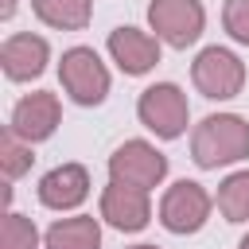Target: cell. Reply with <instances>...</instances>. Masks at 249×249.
Returning <instances> with one entry per match:
<instances>
[{"label": "cell", "mask_w": 249, "mask_h": 249, "mask_svg": "<svg viewBox=\"0 0 249 249\" xmlns=\"http://www.w3.org/2000/svg\"><path fill=\"white\" fill-rule=\"evenodd\" d=\"M58 121H62L58 97H54L51 89H35V93H27V97L16 101L8 128H12L23 144H39V140H51V136H54Z\"/></svg>", "instance_id": "8"}, {"label": "cell", "mask_w": 249, "mask_h": 249, "mask_svg": "<svg viewBox=\"0 0 249 249\" xmlns=\"http://www.w3.org/2000/svg\"><path fill=\"white\" fill-rule=\"evenodd\" d=\"M12 12H16V0H4V8H0V19H12Z\"/></svg>", "instance_id": "19"}, {"label": "cell", "mask_w": 249, "mask_h": 249, "mask_svg": "<svg viewBox=\"0 0 249 249\" xmlns=\"http://www.w3.org/2000/svg\"><path fill=\"white\" fill-rule=\"evenodd\" d=\"M210 206H214V198L206 195V187L202 183H195V179H179V183H171L167 191H163V198H160V226L167 230V233H198L202 226H206V218H210Z\"/></svg>", "instance_id": "6"}, {"label": "cell", "mask_w": 249, "mask_h": 249, "mask_svg": "<svg viewBox=\"0 0 249 249\" xmlns=\"http://www.w3.org/2000/svg\"><path fill=\"white\" fill-rule=\"evenodd\" d=\"M136 117L148 132H156L160 140H175L187 132V121H191V105H187V93L175 86V82H156L148 86L140 97H136Z\"/></svg>", "instance_id": "2"}, {"label": "cell", "mask_w": 249, "mask_h": 249, "mask_svg": "<svg viewBox=\"0 0 249 249\" xmlns=\"http://www.w3.org/2000/svg\"><path fill=\"white\" fill-rule=\"evenodd\" d=\"M218 214L226 222H249V171H233L218 183Z\"/></svg>", "instance_id": "15"}, {"label": "cell", "mask_w": 249, "mask_h": 249, "mask_svg": "<svg viewBox=\"0 0 249 249\" xmlns=\"http://www.w3.org/2000/svg\"><path fill=\"white\" fill-rule=\"evenodd\" d=\"M148 23L156 31L160 43L187 51L198 43L202 27H206V8L198 0H152L148 4Z\"/></svg>", "instance_id": "5"}, {"label": "cell", "mask_w": 249, "mask_h": 249, "mask_svg": "<svg viewBox=\"0 0 249 249\" xmlns=\"http://www.w3.org/2000/svg\"><path fill=\"white\" fill-rule=\"evenodd\" d=\"M249 156V121L237 113H210L191 132V160L202 171L237 163Z\"/></svg>", "instance_id": "1"}, {"label": "cell", "mask_w": 249, "mask_h": 249, "mask_svg": "<svg viewBox=\"0 0 249 249\" xmlns=\"http://www.w3.org/2000/svg\"><path fill=\"white\" fill-rule=\"evenodd\" d=\"M47 58H51V47L43 35H31V31H19V35H8L4 47H0V66L8 74V82H31L47 70Z\"/></svg>", "instance_id": "11"}, {"label": "cell", "mask_w": 249, "mask_h": 249, "mask_svg": "<svg viewBox=\"0 0 249 249\" xmlns=\"http://www.w3.org/2000/svg\"><path fill=\"white\" fill-rule=\"evenodd\" d=\"M31 12L54 31H82L93 19V0H31Z\"/></svg>", "instance_id": "14"}, {"label": "cell", "mask_w": 249, "mask_h": 249, "mask_svg": "<svg viewBox=\"0 0 249 249\" xmlns=\"http://www.w3.org/2000/svg\"><path fill=\"white\" fill-rule=\"evenodd\" d=\"M191 82L210 101H230L245 89V62L226 47H206L191 62Z\"/></svg>", "instance_id": "4"}, {"label": "cell", "mask_w": 249, "mask_h": 249, "mask_svg": "<svg viewBox=\"0 0 249 249\" xmlns=\"http://www.w3.org/2000/svg\"><path fill=\"white\" fill-rule=\"evenodd\" d=\"M58 82L74 105H101L109 97V70L93 47H70L58 62Z\"/></svg>", "instance_id": "3"}, {"label": "cell", "mask_w": 249, "mask_h": 249, "mask_svg": "<svg viewBox=\"0 0 249 249\" xmlns=\"http://www.w3.org/2000/svg\"><path fill=\"white\" fill-rule=\"evenodd\" d=\"M128 249H160V245H128Z\"/></svg>", "instance_id": "21"}, {"label": "cell", "mask_w": 249, "mask_h": 249, "mask_svg": "<svg viewBox=\"0 0 249 249\" xmlns=\"http://www.w3.org/2000/svg\"><path fill=\"white\" fill-rule=\"evenodd\" d=\"M237 249H249V233H245V237H241V241H237Z\"/></svg>", "instance_id": "20"}, {"label": "cell", "mask_w": 249, "mask_h": 249, "mask_svg": "<svg viewBox=\"0 0 249 249\" xmlns=\"http://www.w3.org/2000/svg\"><path fill=\"white\" fill-rule=\"evenodd\" d=\"M0 249H39V230L31 218L8 210L4 226H0Z\"/></svg>", "instance_id": "16"}, {"label": "cell", "mask_w": 249, "mask_h": 249, "mask_svg": "<svg viewBox=\"0 0 249 249\" xmlns=\"http://www.w3.org/2000/svg\"><path fill=\"white\" fill-rule=\"evenodd\" d=\"M222 27L233 43L249 47V0H226L222 8Z\"/></svg>", "instance_id": "18"}, {"label": "cell", "mask_w": 249, "mask_h": 249, "mask_svg": "<svg viewBox=\"0 0 249 249\" xmlns=\"http://www.w3.org/2000/svg\"><path fill=\"white\" fill-rule=\"evenodd\" d=\"M163 175H167V156L156 152L148 140H124L109 156V179H117V183L152 191L163 183Z\"/></svg>", "instance_id": "7"}, {"label": "cell", "mask_w": 249, "mask_h": 249, "mask_svg": "<svg viewBox=\"0 0 249 249\" xmlns=\"http://www.w3.org/2000/svg\"><path fill=\"white\" fill-rule=\"evenodd\" d=\"M31 144H23L12 128L0 136V167H4V179H19L23 171H31Z\"/></svg>", "instance_id": "17"}, {"label": "cell", "mask_w": 249, "mask_h": 249, "mask_svg": "<svg viewBox=\"0 0 249 249\" xmlns=\"http://www.w3.org/2000/svg\"><path fill=\"white\" fill-rule=\"evenodd\" d=\"M101 218H105L113 230H121V233H140V230L152 222L148 191L109 179V187L101 191Z\"/></svg>", "instance_id": "9"}, {"label": "cell", "mask_w": 249, "mask_h": 249, "mask_svg": "<svg viewBox=\"0 0 249 249\" xmlns=\"http://www.w3.org/2000/svg\"><path fill=\"white\" fill-rule=\"evenodd\" d=\"M47 249H101V222L93 214H74V218H58L47 237Z\"/></svg>", "instance_id": "13"}, {"label": "cell", "mask_w": 249, "mask_h": 249, "mask_svg": "<svg viewBox=\"0 0 249 249\" xmlns=\"http://www.w3.org/2000/svg\"><path fill=\"white\" fill-rule=\"evenodd\" d=\"M109 54L128 78H140L160 62V39L140 31V27H113L109 31Z\"/></svg>", "instance_id": "10"}, {"label": "cell", "mask_w": 249, "mask_h": 249, "mask_svg": "<svg viewBox=\"0 0 249 249\" xmlns=\"http://www.w3.org/2000/svg\"><path fill=\"white\" fill-rule=\"evenodd\" d=\"M89 198V171L82 163H58L39 179V202L47 210H74Z\"/></svg>", "instance_id": "12"}]
</instances>
